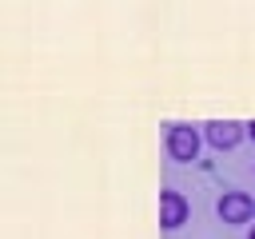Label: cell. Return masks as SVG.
<instances>
[{"label": "cell", "instance_id": "cell-5", "mask_svg": "<svg viewBox=\"0 0 255 239\" xmlns=\"http://www.w3.org/2000/svg\"><path fill=\"white\" fill-rule=\"evenodd\" d=\"M247 139H255V120H251V123H247Z\"/></svg>", "mask_w": 255, "mask_h": 239}, {"label": "cell", "instance_id": "cell-2", "mask_svg": "<svg viewBox=\"0 0 255 239\" xmlns=\"http://www.w3.org/2000/svg\"><path fill=\"white\" fill-rule=\"evenodd\" d=\"M203 139L215 151H231V147H239L247 139V123H239V120H207L203 123Z\"/></svg>", "mask_w": 255, "mask_h": 239}, {"label": "cell", "instance_id": "cell-1", "mask_svg": "<svg viewBox=\"0 0 255 239\" xmlns=\"http://www.w3.org/2000/svg\"><path fill=\"white\" fill-rule=\"evenodd\" d=\"M163 147L175 163H191L199 159V147H203V131L191 127V123H167V135H163Z\"/></svg>", "mask_w": 255, "mask_h": 239}, {"label": "cell", "instance_id": "cell-3", "mask_svg": "<svg viewBox=\"0 0 255 239\" xmlns=\"http://www.w3.org/2000/svg\"><path fill=\"white\" fill-rule=\"evenodd\" d=\"M215 215H219L223 223H231V227L251 223V219H255V199H251L247 191H223L219 203H215Z\"/></svg>", "mask_w": 255, "mask_h": 239}, {"label": "cell", "instance_id": "cell-6", "mask_svg": "<svg viewBox=\"0 0 255 239\" xmlns=\"http://www.w3.org/2000/svg\"><path fill=\"white\" fill-rule=\"evenodd\" d=\"M247 239H255V227H251V231H247Z\"/></svg>", "mask_w": 255, "mask_h": 239}, {"label": "cell", "instance_id": "cell-4", "mask_svg": "<svg viewBox=\"0 0 255 239\" xmlns=\"http://www.w3.org/2000/svg\"><path fill=\"white\" fill-rule=\"evenodd\" d=\"M187 215H191V203L179 195V191H159V227L163 231H179L183 223H187Z\"/></svg>", "mask_w": 255, "mask_h": 239}]
</instances>
